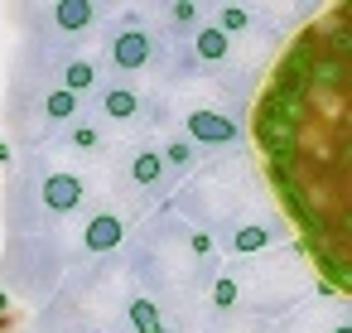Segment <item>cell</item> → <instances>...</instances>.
I'll use <instances>...</instances> for the list:
<instances>
[{
  "mask_svg": "<svg viewBox=\"0 0 352 333\" xmlns=\"http://www.w3.org/2000/svg\"><path fill=\"white\" fill-rule=\"evenodd\" d=\"M256 140H261V150L275 169H294V160H299V131L294 126H285L280 116L256 107Z\"/></svg>",
  "mask_w": 352,
  "mask_h": 333,
  "instance_id": "1",
  "label": "cell"
},
{
  "mask_svg": "<svg viewBox=\"0 0 352 333\" xmlns=\"http://www.w3.org/2000/svg\"><path fill=\"white\" fill-rule=\"evenodd\" d=\"M44 208H54V213L82 208V179L78 174H49L44 179Z\"/></svg>",
  "mask_w": 352,
  "mask_h": 333,
  "instance_id": "2",
  "label": "cell"
},
{
  "mask_svg": "<svg viewBox=\"0 0 352 333\" xmlns=\"http://www.w3.org/2000/svg\"><path fill=\"white\" fill-rule=\"evenodd\" d=\"M188 136L203 140V145H227V140H236V121H227L217 111H193L188 116Z\"/></svg>",
  "mask_w": 352,
  "mask_h": 333,
  "instance_id": "3",
  "label": "cell"
},
{
  "mask_svg": "<svg viewBox=\"0 0 352 333\" xmlns=\"http://www.w3.org/2000/svg\"><path fill=\"white\" fill-rule=\"evenodd\" d=\"M121 232H126V227H121V217H116V213H97V217L87 222V232H82V246L102 256V251L121 246Z\"/></svg>",
  "mask_w": 352,
  "mask_h": 333,
  "instance_id": "4",
  "label": "cell"
},
{
  "mask_svg": "<svg viewBox=\"0 0 352 333\" xmlns=\"http://www.w3.org/2000/svg\"><path fill=\"white\" fill-rule=\"evenodd\" d=\"M145 58H150V39L140 30L116 34V44H111V63L116 68H145Z\"/></svg>",
  "mask_w": 352,
  "mask_h": 333,
  "instance_id": "5",
  "label": "cell"
},
{
  "mask_svg": "<svg viewBox=\"0 0 352 333\" xmlns=\"http://www.w3.org/2000/svg\"><path fill=\"white\" fill-rule=\"evenodd\" d=\"M342 83H347L342 58L318 54V58H314V68H309V92H342Z\"/></svg>",
  "mask_w": 352,
  "mask_h": 333,
  "instance_id": "6",
  "label": "cell"
},
{
  "mask_svg": "<svg viewBox=\"0 0 352 333\" xmlns=\"http://www.w3.org/2000/svg\"><path fill=\"white\" fill-rule=\"evenodd\" d=\"M102 107H107V116H111V121H131V116L140 111V97H135L131 87H111V92L102 97Z\"/></svg>",
  "mask_w": 352,
  "mask_h": 333,
  "instance_id": "7",
  "label": "cell"
},
{
  "mask_svg": "<svg viewBox=\"0 0 352 333\" xmlns=\"http://www.w3.org/2000/svg\"><path fill=\"white\" fill-rule=\"evenodd\" d=\"M54 20H58L63 30H87V25H92V6H87V0H58V6H54Z\"/></svg>",
  "mask_w": 352,
  "mask_h": 333,
  "instance_id": "8",
  "label": "cell"
},
{
  "mask_svg": "<svg viewBox=\"0 0 352 333\" xmlns=\"http://www.w3.org/2000/svg\"><path fill=\"white\" fill-rule=\"evenodd\" d=\"M131 323H135V333H164V314L150 299H131Z\"/></svg>",
  "mask_w": 352,
  "mask_h": 333,
  "instance_id": "9",
  "label": "cell"
},
{
  "mask_svg": "<svg viewBox=\"0 0 352 333\" xmlns=\"http://www.w3.org/2000/svg\"><path fill=\"white\" fill-rule=\"evenodd\" d=\"M92 83H97V68H92L87 58H73V63H68V73H63V92H73V97H78V92H87Z\"/></svg>",
  "mask_w": 352,
  "mask_h": 333,
  "instance_id": "10",
  "label": "cell"
},
{
  "mask_svg": "<svg viewBox=\"0 0 352 333\" xmlns=\"http://www.w3.org/2000/svg\"><path fill=\"white\" fill-rule=\"evenodd\" d=\"M246 25H251V15H246V10H241V6H222V10H217V25H212V30H217V34H227V39H232V34H241V30H246Z\"/></svg>",
  "mask_w": 352,
  "mask_h": 333,
  "instance_id": "11",
  "label": "cell"
},
{
  "mask_svg": "<svg viewBox=\"0 0 352 333\" xmlns=\"http://www.w3.org/2000/svg\"><path fill=\"white\" fill-rule=\"evenodd\" d=\"M198 58L222 63V58H227V34H217V30H198Z\"/></svg>",
  "mask_w": 352,
  "mask_h": 333,
  "instance_id": "12",
  "label": "cell"
},
{
  "mask_svg": "<svg viewBox=\"0 0 352 333\" xmlns=\"http://www.w3.org/2000/svg\"><path fill=\"white\" fill-rule=\"evenodd\" d=\"M160 169H164V160H160L155 150H145V155H135V160H131V179H135V184H155V179H160Z\"/></svg>",
  "mask_w": 352,
  "mask_h": 333,
  "instance_id": "13",
  "label": "cell"
},
{
  "mask_svg": "<svg viewBox=\"0 0 352 333\" xmlns=\"http://www.w3.org/2000/svg\"><path fill=\"white\" fill-rule=\"evenodd\" d=\"M261 246H270V232H265V227H236V237H232V251L251 256V251H261Z\"/></svg>",
  "mask_w": 352,
  "mask_h": 333,
  "instance_id": "14",
  "label": "cell"
},
{
  "mask_svg": "<svg viewBox=\"0 0 352 333\" xmlns=\"http://www.w3.org/2000/svg\"><path fill=\"white\" fill-rule=\"evenodd\" d=\"M73 111H78V97H73V92H49V97H44V116L68 121Z\"/></svg>",
  "mask_w": 352,
  "mask_h": 333,
  "instance_id": "15",
  "label": "cell"
},
{
  "mask_svg": "<svg viewBox=\"0 0 352 333\" xmlns=\"http://www.w3.org/2000/svg\"><path fill=\"white\" fill-rule=\"evenodd\" d=\"M212 304H217V309H232V304H236V280H217V285H212Z\"/></svg>",
  "mask_w": 352,
  "mask_h": 333,
  "instance_id": "16",
  "label": "cell"
},
{
  "mask_svg": "<svg viewBox=\"0 0 352 333\" xmlns=\"http://www.w3.org/2000/svg\"><path fill=\"white\" fill-rule=\"evenodd\" d=\"M188 155H193V150H188V140H174L160 160H164V164H188Z\"/></svg>",
  "mask_w": 352,
  "mask_h": 333,
  "instance_id": "17",
  "label": "cell"
},
{
  "mask_svg": "<svg viewBox=\"0 0 352 333\" xmlns=\"http://www.w3.org/2000/svg\"><path fill=\"white\" fill-rule=\"evenodd\" d=\"M73 145H78V150H92V145H97V131H87V126L73 131Z\"/></svg>",
  "mask_w": 352,
  "mask_h": 333,
  "instance_id": "18",
  "label": "cell"
},
{
  "mask_svg": "<svg viewBox=\"0 0 352 333\" xmlns=\"http://www.w3.org/2000/svg\"><path fill=\"white\" fill-rule=\"evenodd\" d=\"M193 15H198V10H193V6H188V0H179V6H174V20H184V25H188V20H193Z\"/></svg>",
  "mask_w": 352,
  "mask_h": 333,
  "instance_id": "19",
  "label": "cell"
},
{
  "mask_svg": "<svg viewBox=\"0 0 352 333\" xmlns=\"http://www.w3.org/2000/svg\"><path fill=\"white\" fill-rule=\"evenodd\" d=\"M6 314H10V294H6V290H0V319H6Z\"/></svg>",
  "mask_w": 352,
  "mask_h": 333,
  "instance_id": "20",
  "label": "cell"
},
{
  "mask_svg": "<svg viewBox=\"0 0 352 333\" xmlns=\"http://www.w3.org/2000/svg\"><path fill=\"white\" fill-rule=\"evenodd\" d=\"M10 160H15V155H10V145H6V140H0V164H10Z\"/></svg>",
  "mask_w": 352,
  "mask_h": 333,
  "instance_id": "21",
  "label": "cell"
},
{
  "mask_svg": "<svg viewBox=\"0 0 352 333\" xmlns=\"http://www.w3.org/2000/svg\"><path fill=\"white\" fill-rule=\"evenodd\" d=\"M333 333H352V328H347V323H338V328H333Z\"/></svg>",
  "mask_w": 352,
  "mask_h": 333,
  "instance_id": "22",
  "label": "cell"
}]
</instances>
